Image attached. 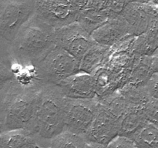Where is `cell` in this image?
<instances>
[{"label": "cell", "mask_w": 158, "mask_h": 148, "mask_svg": "<svg viewBox=\"0 0 158 148\" xmlns=\"http://www.w3.org/2000/svg\"><path fill=\"white\" fill-rule=\"evenodd\" d=\"M93 76L95 80L96 90L98 97L110 95L123 86L120 76L106 64L100 67Z\"/></svg>", "instance_id": "14"}, {"label": "cell", "mask_w": 158, "mask_h": 148, "mask_svg": "<svg viewBox=\"0 0 158 148\" xmlns=\"http://www.w3.org/2000/svg\"><path fill=\"white\" fill-rule=\"evenodd\" d=\"M142 108H133L119 119V135L132 137L147 123Z\"/></svg>", "instance_id": "17"}, {"label": "cell", "mask_w": 158, "mask_h": 148, "mask_svg": "<svg viewBox=\"0 0 158 148\" xmlns=\"http://www.w3.org/2000/svg\"><path fill=\"white\" fill-rule=\"evenodd\" d=\"M142 109L147 121L158 126V99L151 98Z\"/></svg>", "instance_id": "24"}, {"label": "cell", "mask_w": 158, "mask_h": 148, "mask_svg": "<svg viewBox=\"0 0 158 148\" xmlns=\"http://www.w3.org/2000/svg\"><path fill=\"white\" fill-rule=\"evenodd\" d=\"M64 98L58 86L43 85L32 130L40 146V142L50 143L65 130Z\"/></svg>", "instance_id": "3"}, {"label": "cell", "mask_w": 158, "mask_h": 148, "mask_svg": "<svg viewBox=\"0 0 158 148\" xmlns=\"http://www.w3.org/2000/svg\"><path fill=\"white\" fill-rule=\"evenodd\" d=\"M56 86L67 98L93 99L97 97L94 76L82 71L68 77Z\"/></svg>", "instance_id": "11"}, {"label": "cell", "mask_w": 158, "mask_h": 148, "mask_svg": "<svg viewBox=\"0 0 158 148\" xmlns=\"http://www.w3.org/2000/svg\"><path fill=\"white\" fill-rule=\"evenodd\" d=\"M43 84L15 78L0 89V117L2 131L28 130L34 126ZM2 132V133H3Z\"/></svg>", "instance_id": "1"}, {"label": "cell", "mask_w": 158, "mask_h": 148, "mask_svg": "<svg viewBox=\"0 0 158 148\" xmlns=\"http://www.w3.org/2000/svg\"><path fill=\"white\" fill-rule=\"evenodd\" d=\"M88 1H89V0H73L74 5L77 6V8L80 11H81L82 9H84L85 6L87 4Z\"/></svg>", "instance_id": "29"}, {"label": "cell", "mask_w": 158, "mask_h": 148, "mask_svg": "<svg viewBox=\"0 0 158 148\" xmlns=\"http://www.w3.org/2000/svg\"><path fill=\"white\" fill-rule=\"evenodd\" d=\"M80 71V60L56 46L28 72L42 84L57 85Z\"/></svg>", "instance_id": "5"}, {"label": "cell", "mask_w": 158, "mask_h": 148, "mask_svg": "<svg viewBox=\"0 0 158 148\" xmlns=\"http://www.w3.org/2000/svg\"><path fill=\"white\" fill-rule=\"evenodd\" d=\"M94 41L100 44L113 46L129 33L127 25L121 15L108 19L91 34Z\"/></svg>", "instance_id": "12"}, {"label": "cell", "mask_w": 158, "mask_h": 148, "mask_svg": "<svg viewBox=\"0 0 158 148\" xmlns=\"http://www.w3.org/2000/svg\"><path fill=\"white\" fill-rule=\"evenodd\" d=\"M110 18V16L107 12L85 8L80 11L77 21L79 22L88 32L92 34L94 30L102 26Z\"/></svg>", "instance_id": "20"}, {"label": "cell", "mask_w": 158, "mask_h": 148, "mask_svg": "<svg viewBox=\"0 0 158 148\" xmlns=\"http://www.w3.org/2000/svg\"><path fill=\"white\" fill-rule=\"evenodd\" d=\"M87 141L84 137L75 133L64 130L52 139L50 148H86Z\"/></svg>", "instance_id": "23"}, {"label": "cell", "mask_w": 158, "mask_h": 148, "mask_svg": "<svg viewBox=\"0 0 158 148\" xmlns=\"http://www.w3.org/2000/svg\"><path fill=\"white\" fill-rule=\"evenodd\" d=\"M151 3H152L153 5H154V6L158 7V0H151Z\"/></svg>", "instance_id": "32"}, {"label": "cell", "mask_w": 158, "mask_h": 148, "mask_svg": "<svg viewBox=\"0 0 158 148\" xmlns=\"http://www.w3.org/2000/svg\"><path fill=\"white\" fill-rule=\"evenodd\" d=\"M54 40L56 46L79 60L96 43L91 34L77 21L56 29Z\"/></svg>", "instance_id": "7"}, {"label": "cell", "mask_w": 158, "mask_h": 148, "mask_svg": "<svg viewBox=\"0 0 158 148\" xmlns=\"http://www.w3.org/2000/svg\"><path fill=\"white\" fill-rule=\"evenodd\" d=\"M55 30L35 12L9 46L11 69L15 75L22 70L30 71L55 47Z\"/></svg>", "instance_id": "2"}, {"label": "cell", "mask_w": 158, "mask_h": 148, "mask_svg": "<svg viewBox=\"0 0 158 148\" xmlns=\"http://www.w3.org/2000/svg\"><path fill=\"white\" fill-rule=\"evenodd\" d=\"M86 148H106V145L100 144V143H91V142H87L86 143Z\"/></svg>", "instance_id": "30"}, {"label": "cell", "mask_w": 158, "mask_h": 148, "mask_svg": "<svg viewBox=\"0 0 158 148\" xmlns=\"http://www.w3.org/2000/svg\"><path fill=\"white\" fill-rule=\"evenodd\" d=\"M154 73L151 56H134V65L129 80L130 83L139 86L144 85Z\"/></svg>", "instance_id": "18"}, {"label": "cell", "mask_w": 158, "mask_h": 148, "mask_svg": "<svg viewBox=\"0 0 158 148\" xmlns=\"http://www.w3.org/2000/svg\"><path fill=\"white\" fill-rule=\"evenodd\" d=\"M158 49V22L147 32L134 38L131 52L134 56H151Z\"/></svg>", "instance_id": "16"}, {"label": "cell", "mask_w": 158, "mask_h": 148, "mask_svg": "<svg viewBox=\"0 0 158 148\" xmlns=\"http://www.w3.org/2000/svg\"><path fill=\"white\" fill-rule=\"evenodd\" d=\"M35 0H0V60L10 64L9 46L35 12Z\"/></svg>", "instance_id": "4"}, {"label": "cell", "mask_w": 158, "mask_h": 148, "mask_svg": "<svg viewBox=\"0 0 158 148\" xmlns=\"http://www.w3.org/2000/svg\"><path fill=\"white\" fill-rule=\"evenodd\" d=\"M151 59H152V66L154 72H158V49L151 56Z\"/></svg>", "instance_id": "28"}, {"label": "cell", "mask_w": 158, "mask_h": 148, "mask_svg": "<svg viewBox=\"0 0 158 148\" xmlns=\"http://www.w3.org/2000/svg\"><path fill=\"white\" fill-rule=\"evenodd\" d=\"M2 119H1V117H0V134L1 133H2Z\"/></svg>", "instance_id": "33"}, {"label": "cell", "mask_w": 158, "mask_h": 148, "mask_svg": "<svg viewBox=\"0 0 158 148\" xmlns=\"http://www.w3.org/2000/svg\"><path fill=\"white\" fill-rule=\"evenodd\" d=\"M127 3L131 2H139V3H149L151 0H126Z\"/></svg>", "instance_id": "31"}, {"label": "cell", "mask_w": 158, "mask_h": 148, "mask_svg": "<svg viewBox=\"0 0 158 148\" xmlns=\"http://www.w3.org/2000/svg\"><path fill=\"white\" fill-rule=\"evenodd\" d=\"M131 138L138 148H158V126L147 122Z\"/></svg>", "instance_id": "21"}, {"label": "cell", "mask_w": 158, "mask_h": 148, "mask_svg": "<svg viewBox=\"0 0 158 148\" xmlns=\"http://www.w3.org/2000/svg\"><path fill=\"white\" fill-rule=\"evenodd\" d=\"M144 86L151 98L158 99V72H154Z\"/></svg>", "instance_id": "27"}, {"label": "cell", "mask_w": 158, "mask_h": 148, "mask_svg": "<svg viewBox=\"0 0 158 148\" xmlns=\"http://www.w3.org/2000/svg\"><path fill=\"white\" fill-rule=\"evenodd\" d=\"M120 15L133 36L141 35L158 22V11L152 3H128Z\"/></svg>", "instance_id": "9"}, {"label": "cell", "mask_w": 158, "mask_h": 148, "mask_svg": "<svg viewBox=\"0 0 158 148\" xmlns=\"http://www.w3.org/2000/svg\"><path fill=\"white\" fill-rule=\"evenodd\" d=\"M38 140L28 130H14L0 134V148H39Z\"/></svg>", "instance_id": "15"}, {"label": "cell", "mask_w": 158, "mask_h": 148, "mask_svg": "<svg viewBox=\"0 0 158 148\" xmlns=\"http://www.w3.org/2000/svg\"><path fill=\"white\" fill-rule=\"evenodd\" d=\"M97 98L102 106L106 108L110 112L119 119L130 109H133L119 90L105 97H97Z\"/></svg>", "instance_id": "22"}, {"label": "cell", "mask_w": 158, "mask_h": 148, "mask_svg": "<svg viewBox=\"0 0 158 148\" xmlns=\"http://www.w3.org/2000/svg\"><path fill=\"white\" fill-rule=\"evenodd\" d=\"M35 13L54 29L77 20L80 10L73 0H35Z\"/></svg>", "instance_id": "8"}, {"label": "cell", "mask_w": 158, "mask_h": 148, "mask_svg": "<svg viewBox=\"0 0 158 148\" xmlns=\"http://www.w3.org/2000/svg\"><path fill=\"white\" fill-rule=\"evenodd\" d=\"M15 77V73L10 66L0 60V89H2Z\"/></svg>", "instance_id": "26"}, {"label": "cell", "mask_w": 158, "mask_h": 148, "mask_svg": "<svg viewBox=\"0 0 158 148\" xmlns=\"http://www.w3.org/2000/svg\"><path fill=\"white\" fill-rule=\"evenodd\" d=\"M106 148H138L132 138L125 136L118 135L113 139L108 144Z\"/></svg>", "instance_id": "25"}, {"label": "cell", "mask_w": 158, "mask_h": 148, "mask_svg": "<svg viewBox=\"0 0 158 148\" xmlns=\"http://www.w3.org/2000/svg\"><path fill=\"white\" fill-rule=\"evenodd\" d=\"M110 52L111 46L96 43L80 60V71L93 76L107 63Z\"/></svg>", "instance_id": "13"}, {"label": "cell", "mask_w": 158, "mask_h": 148, "mask_svg": "<svg viewBox=\"0 0 158 148\" xmlns=\"http://www.w3.org/2000/svg\"><path fill=\"white\" fill-rule=\"evenodd\" d=\"M118 90L132 108H143L151 99L144 85L128 83Z\"/></svg>", "instance_id": "19"}, {"label": "cell", "mask_w": 158, "mask_h": 148, "mask_svg": "<svg viewBox=\"0 0 158 148\" xmlns=\"http://www.w3.org/2000/svg\"><path fill=\"white\" fill-rule=\"evenodd\" d=\"M39 148H50L49 146H48V147H45V146H40Z\"/></svg>", "instance_id": "34"}, {"label": "cell", "mask_w": 158, "mask_h": 148, "mask_svg": "<svg viewBox=\"0 0 158 148\" xmlns=\"http://www.w3.org/2000/svg\"><path fill=\"white\" fill-rule=\"evenodd\" d=\"M119 118L100 103L98 113L83 137L87 142L106 145L119 135Z\"/></svg>", "instance_id": "10"}, {"label": "cell", "mask_w": 158, "mask_h": 148, "mask_svg": "<svg viewBox=\"0 0 158 148\" xmlns=\"http://www.w3.org/2000/svg\"><path fill=\"white\" fill-rule=\"evenodd\" d=\"M100 102L93 99L64 98L65 130L84 136L98 113Z\"/></svg>", "instance_id": "6"}]
</instances>
